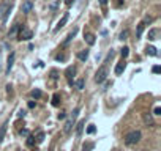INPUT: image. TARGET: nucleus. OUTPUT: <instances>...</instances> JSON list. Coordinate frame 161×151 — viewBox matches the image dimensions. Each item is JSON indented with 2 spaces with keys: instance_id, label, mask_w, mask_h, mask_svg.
<instances>
[{
  "instance_id": "obj_1",
  "label": "nucleus",
  "mask_w": 161,
  "mask_h": 151,
  "mask_svg": "<svg viewBox=\"0 0 161 151\" xmlns=\"http://www.w3.org/2000/svg\"><path fill=\"white\" fill-rule=\"evenodd\" d=\"M108 74H109L108 65L103 63V66H101L100 69L96 71V74H95V82H96V84H101V82H104V80L108 79Z\"/></svg>"
},
{
  "instance_id": "obj_2",
  "label": "nucleus",
  "mask_w": 161,
  "mask_h": 151,
  "mask_svg": "<svg viewBox=\"0 0 161 151\" xmlns=\"http://www.w3.org/2000/svg\"><path fill=\"white\" fill-rule=\"evenodd\" d=\"M141 131H131L125 135V143L127 145H136V143L141 140Z\"/></svg>"
},
{
  "instance_id": "obj_3",
  "label": "nucleus",
  "mask_w": 161,
  "mask_h": 151,
  "mask_svg": "<svg viewBox=\"0 0 161 151\" xmlns=\"http://www.w3.org/2000/svg\"><path fill=\"white\" fill-rule=\"evenodd\" d=\"M79 110H81V109H79V107H76L74 110H73V115L69 116V120L65 123V128H63L65 134H68V132L73 129V126H74V121H76V118H78V115H79Z\"/></svg>"
},
{
  "instance_id": "obj_4",
  "label": "nucleus",
  "mask_w": 161,
  "mask_h": 151,
  "mask_svg": "<svg viewBox=\"0 0 161 151\" xmlns=\"http://www.w3.org/2000/svg\"><path fill=\"white\" fill-rule=\"evenodd\" d=\"M11 8H13L11 2H3L2 5H0V20H6V17L10 16Z\"/></svg>"
},
{
  "instance_id": "obj_5",
  "label": "nucleus",
  "mask_w": 161,
  "mask_h": 151,
  "mask_svg": "<svg viewBox=\"0 0 161 151\" xmlns=\"http://www.w3.org/2000/svg\"><path fill=\"white\" fill-rule=\"evenodd\" d=\"M32 36H33V32L30 29H27V27H21L19 32H18L19 41H29V39H32Z\"/></svg>"
},
{
  "instance_id": "obj_6",
  "label": "nucleus",
  "mask_w": 161,
  "mask_h": 151,
  "mask_svg": "<svg viewBox=\"0 0 161 151\" xmlns=\"http://www.w3.org/2000/svg\"><path fill=\"white\" fill-rule=\"evenodd\" d=\"M74 74H76V68H74V66H68L66 71H65V76H66L69 85H73V76H74Z\"/></svg>"
},
{
  "instance_id": "obj_7",
  "label": "nucleus",
  "mask_w": 161,
  "mask_h": 151,
  "mask_svg": "<svg viewBox=\"0 0 161 151\" xmlns=\"http://www.w3.org/2000/svg\"><path fill=\"white\" fill-rule=\"evenodd\" d=\"M14 60H16V54L11 52L10 55H8V60H6V74H10L13 65H14Z\"/></svg>"
},
{
  "instance_id": "obj_8",
  "label": "nucleus",
  "mask_w": 161,
  "mask_h": 151,
  "mask_svg": "<svg viewBox=\"0 0 161 151\" xmlns=\"http://www.w3.org/2000/svg\"><path fill=\"white\" fill-rule=\"evenodd\" d=\"M68 17H69V13H65V14H63V17H62V19L59 20L57 27H55V29H54V32H59V30L62 29V27H63V25L68 22Z\"/></svg>"
},
{
  "instance_id": "obj_9",
  "label": "nucleus",
  "mask_w": 161,
  "mask_h": 151,
  "mask_svg": "<svg viewBox=\"0 0 161 151\" xmlns=\"http://www.w3.org/2000/svg\"><path fill=\"white\" fill-rule=\"evenodd\" d=\"M32 8H33V2L32 0H25V2L22 3V13H30L32 11Z\"/></svg>"
},
{
  "instance_id": "obj_10",
  "label": "nucleus",
  "mask_w": 161,
  "mask_h": 151,
  "mask_svg": "<svg viewBox=\"0 0 161 151\" xmlns=\"http://www.w3.org/2000/svg\"><path fill=\"white\" fill-rule=\"evenodd\" d=\"M125 68H127V61L122 60L120 63H117V66H115V74H117V76H120V74L125 71Z\"/></svg>"
},
{
  "instance_id": "obj_11",
  "label": "nucleus",
  "mask_w": 161,
  "mask_h": 151,
  "mask_svg": "<svg viewBox=\"0 0 161 151\" xmlns=\"http://www.w3.org/2000/svg\"><path fill=\"white\" fill-rule=\"evenodd\" d=\"M19 29H21V24H14V25H13L11 29H10V32H8V38H14L18 35Z\"/></svg>"
},
{
  "instance_id": "obj_12",
  "label": "nucleus",
  "mask_w": 161,
  "mask_h": 151,
  "mask_svg": "<svg viewBox=\"0 0 161 151\" xmlns=\"http://www.w3.org/2000/svg\"><path fill=\"white\" fill-rule=\"evenodd\" d=\"M76 33H78V29H73V32H69L68 33V36H66V39L63 41V46H66V44H69L73 41V38L76 36Z\"/></svg>"
},
{
  "instance_id": "obj_13",
  "label": "nucleus",
  "mask_w": 161,
  "mask_h": 151,
  "mask_svg": "<svg viewBox=\"0 0 161 151\" xmlns=\"http://www.w3.org/2000/svg\"><path fill=\"white\" fill-rule=\"evenodd\" d=\"M84 126H85V120H81V121L78 123V126H76V135H78V137H81V135H82Z\"/></svg>"
},
{
  "instance_id": "obj_14",
  "label": "nucleus",
  "mask_w": 161,
  "mask_h": 151,
  "mask_svg": "<svg viewBox=\"0 0 161 151\" xmlns=\"http://www.w3.org/2000/svg\"><path fill=\"white\" fill-rule=\"evenodd\" d=\"M84 38H85V41H87L89 46H93V44H95V35H93V33H85Z\"/></svg>"
},
{
  "instance_id": "obj_15",
  "label": "nucleus",
  "mask_w": 161,
  "mask_h": 151,
  "mask_svg": "<svg viewBox=\"0 0 161 151\" xmlns=\"http://www.w3.org/2000/svg\"><path fill=\"white\" fill-rule=\"evenodd\" d=\"M78 58H79L81 61H85V60L89 58V49H84V51L78 52Z\"/></svg>"
},
{
  "instance_id": "obj_16",
  "label": "nucleus",
  "mask_w": 161,
  "mask_h": 151,
  "mask_svg": "<svg viewBox=\"0 0 161 151\" xmlns=\"http://www.w3.org/2000/svg\"><path fill=\"white\" fill-rule=\"evenodd\" d=\"M144 29H145V24H144V22H139V24H137V30H136V36H137V38L142 36Z\"/></svg>"
},
{
  "instance_id": "obj_17",
  "label": "nucleus",
  "mask_w": 161,
  "mask_h": 151,
  "mask_svg": "<svg viewBox=\"0 0 161 151\" xmlns=\"http://www.w3.org/2000/svg\"><path fill=\"white\" fill-rule=\"evenodd\" d=\"M6 126H8V123H3L2 126H0V143L3 142L5 139V132H6Z\"/></svg>"
},
{
  "instance_id": "obj_18",
  "label": "nucleus",
  "mask_w": 161,
  "mask_h": 151,
  "mask_svg": "<svg viewBox=\"0 0 161 151\" xmlns=\"http://www.w3.org/2000/svg\"><path fill=\"white\" fill-rule=\"evenodd\" d=\"M41 94H43V93H41L40 88H35V90L30 91V96H32L33 99H40V98H41Z\"/></svg>"
},
{
  "instance_id": "obj_19",
  "label": "nucleus",
  "mask_w": 161,
  "mask_h": 151,
  "mask_svg": "<svg viewBox=\"0 0 161 151\" xmlns=\"http://www.w3.org/2000/svg\"><path fill=\"white\" fill-rule=\"evenodd\" d=\"M147 55L156 57V55H158V52H156V47H153V46H149V47H147Z\"/></svg>"
},
{
  "instance_id": "obj_20",
  "label": "nucleus",
  "mask_w": 161,
  "mask_h": 151,
  "mask_svg": "<svg viewBox=\"0 0 161 151\" xmlns=\"http://www.w3.org/2000/svg\"><path fill=\"white\" fill-rule=\"evenodd\" d=\"M52 106H54V107H59V106H60V94H59V93H55V94L52 96Z\"/></svg>"
},
{
  "instance_id": "obj_21",
  "label": "nucleus",
  "mask_w": 161,
  "mask_h": 151,
  "mask_svg": "<svg viewBox=\"0 0 161 151\" xmlns=\"http://www.w3.org/2000/svg\"><path fill=\"white\" fill-rule=\"evenodd\" d=\"M84 85H85V80H84V79H78V80L74 82V87L78 88V90H82Z\"/></svg>"
},
{
  "instance_id": "obj_22",
  "label": "nucleus",
  "mask_w": 161,
  "mask_h": 151,
  "mask_svg": "<svg viewBox=\"0 0 161 151\" xmlns=\"http://www.w3.org/2000/svg\"><path fill=\"white\" fill-rule=\"evenodd\" d=\"M144 121H145V125H153L152 115H150V113H145V115H144Z\"/></svg>"
},
{
  "instance_id": "obj_23",
  "label": "nucleus",
  "mask_w": 161,
  "mask_h": 151,
  "mask_svg": "<svg viewBox=\"0 0 161 151\" xmlns=\"http://www.w3.org/2000/svg\"><path fill=\"white\" fill-rule=\"evenodd\" d=\"M44 142V132H38V135H37V140H35V143H43Z\"/></svg>"
},
{
  "instance_id": "obj_24",
  "label": "nucleus",
  "mask_w": 161,
  "mask_h": 151,
  "mask_svg": "<svg viewBox=\"0 0 161 151\" xmlns=\"http://www.w3.org/2000/svg\"><path fill=\"white\" fill-rule=\"evenodd\" d=\"M128 38V30L127 29H125L123 32H120V35H118V39H122V41H125V39H127Z\"/></svg>"
},
{
  "instance_id": "obj_25",
  "label": "nucleus",
  "mask_w": 161,
  "mask_h": 151,
  "mask_svg": "<svg viewBox=\"0 0 161 151\" xmlns=\"http://www.w3.org/2000/svg\"><path fill=\"white\" fill-rule=\"evenodd\" d=\"M156 33H158V30H156V29L150 30V32H149V39H152V41H153V39H156V38H155V36H156Z\"/></svg>"
},
{
  "instance_id": "obj_26",
  "label": "nucleus",
  "mask_w": 161,
  "mask_h": 151,
  "mask_svg": "<svg viewBox=\"0 0 161 151\" xmlns=\"http://www.w3.org/2000/svg\"><path fill=\"white\" fill-rule=\"evenodd\" d=\"M59 5H60V0H55L54 3H51V6H49V8H51V11H55L59 8Z\"/></svg>"
},
{
  "instance_id": "obj_27",
  "label": "nucleus",
  "mask_w": 161,
  "mask_h": 151,
  "mask_svg": "<svg viewBox=\"0 0 161 151\" xmlns=\"http://www.w3.org/2000/svg\"><path fill=\"white\" fill-rule=\"evenodd\" d=\"M120 54H122V57H123V58H127V57H128V54H130V49H128V47H123V49L120 51Z\"/></svg>"
},
{
  "instance_id": "obj_28",
  "label": "nucleus",
  "mask_w": 161,
  "mask_h": 151,
  "mask_svg": "<svg viewBox=\"0 0 161 151\" xmlns=\"http://www.w3.org/2000/svg\"><path fill=\"white\" fill-rule=\"evenodd\" d=\"M95 131H96L95 125H90V126L87 128V134H95Z\"/></svg>"
},
{
  "instance_id": "obj_29",
  "label": "nucleus",
  "mask_w": 161,
  "mask_h": 151,
  "mask_svg": "<svg viewBox=\"0 0 161 151\" xmlns=\"http://www.w3.org/2000/svg\"><path fill=\"white\" fill-rule=\"evenodd\" d=\"M27 145H29V146H33V145H35V137L29 135V140H27Z\"/></svg>"
},
{
  "instance_id": "obj_30",
  "label": "nucleus",
  "mask_w": 161,
  "mask_h": 151,
  "mask_svg": "<svg viewBox=\"0 0 161 151\" xmlns=\"http://www.w3.org/2000/svg\"><path fill=\"white\" fill-rule=\"evenodd\" d=\"M92 148H93V143H85L84 148H82V151H89V149H92Z\"/></svg>"
},
{
  "instance_id": "obj_31",
  "label": "nucleus",
  "mask_w": 161,
  "mask_h": 151,
  "mask_svg": "<svg viewBox=\"0 0 161 151\" xmlns=\"http://www.w3.org/2000/svg\"><path fill=\"white\" fill-rule=\"evenodd\" d=\"M152 71H153V74H159V72H161V68H159L158 65H155V66L152 68Z\"/></svg>"
},
{
  "instance_id": "obj_32",
  "label": "nucleus",
  "mask_w": 161,
  "mask_h": 151,
  "mask_svg": "<svg viewBox=\"0 0 161 151\" xmlns=\"http://www.w3.org/2000/svg\"><path fill=\"white\" fill-rule=\"evenodd\" d=\"M55 58H57V61H65V60H66V57L63 55V54H60V55H57Z\"/></svg>"
},
{
  "instance_id": "obj_33",
  "label": "nucleus",
  "mask_w": 161,
  "mask_h": 151,
  "mask_svg": "<svg viewBox=\"0 0 161 151\" xmlns=\"http://www.w3.org/2000/svg\"><path fill=\"white\" fill-rule=\"evenodd\" d=\"M153 113H155V115H161V107L156 106V107H155V110H153Z\"/></svg>"
},
{
  "instance_id": "obj_34",
  "label": "nucleus",
  "mask_w": 161,
  "mask_h": 151,
  "mask_svg": "<svg viewBox=\"0 0 161 151\" xmlns=\"http://www.w3.org/2000/svg\"><path fill=\"white\" fill-rule=\"evenodd\" d=\"M21 135H24V137H29V129H22V131H21Z\"/></svg>"
},
{
  "instance_id": "obj_35",
  "label": "nucleus",
  "mask_w": 161,
  "mask_h": 151,
  "mask_svg": "<svg viewBox=\"0 0 161 151\" xmlns=\"http://www.w3.org/2000/svg\"><path fill=\"white\" fill-rule=\"evenodd\" d=\"M35 106H37L35 101H29V109H35Z\"/></svg>"
},
{
  "instance_id": "obj_36",
  "label": "nucleus",
  "mask_w": 161,
  "mask_h": 151,
  "mask_svg": "<svg viewBox=\"0 0 161 151\" xmlns=\"http://www.w3.org/2000/svg\"><path fill=\"white\" fill-rule=\"evenodd\" d=\"M24 115H25V110H19V112H18V116H19V118H22Z\"/></svg>"
},
{
  "instance_id": "obj_37",
  "label": "nucleus",
  "mask_w": 161,
  "mask_h": 151,
  "mask_svg": "<svg viewBox=\"0 0 161 151\" xmlns=\"http://www.w3.org/2000/svg\"><path fill=\"white\" fill-rule=\"evenodd\" d=\"M145 22H152V17H150V16H145V17H144V24H145Z\"/></svg>"
},
{
  "instance_id": "obj_38",
  "label": "nucleus",
  "mask_w": 161,
  "mask_h": 151,
  "mask_svg": "<svg viewBox=\"0 0 161 151\" xmlns=\"http://www.w3.org/2000/svg\"><path fill=\"white\" fill-rule=\"evenodd\" d=\"M51 74H52V76H51V77H52L54 80H55V79H57V71H52Z\"/></svg>"
},
{
  "instance_id": "obj_39",
  "label": "nucleus",
  "mask_w": 161,
  "mask_h": 151,
  "mask_svg": "<svg viewBox=\"0 0 161 151\" xmlns=\"http://www.w3.org/2000/svg\"><path fill=\"white\" fill-rule=\"evenodd\" d=\"M65 116H66V115H65L63 112H62V113H59V120H65Z\"/></svg>"
},
{
  "instance_id": "obj_40",
  "label": "nucleus",
  "mask_w": 161,
  "mask_h": 151,
  "mask_svg": "<svg viewBox=\"0 0 161 151\" xmlns=\"http://www.w3.org/2000/svg\"><path fill=\"white\" fill-rule=\"evenodd\" d=\"M123 2H125V0H117V6H122Z\"/></svg>"
},
{
  "instance_id": "obj_41",
  "label": "nucleus",
  "mask_w": 161,
  "mask_h": 151,
  "mask_svg": "<svg viewBox=\"0 0 161 151\" xmlns=\"http://www.w3.org/2000/svg\"><path fill=\"white\" fill-rule=\"evenodd\" d=\"M65 3H66V5L69 6V5H71V3H73V0H65Z\"/></svg>"
},
{
  "instance_id": "obj_42",
  "label": "nucleus",
  "mask_w": 161,
  "mask_h": 151,
  "mask_svg": "<svg viewBox=\"0 0 161 151\" xmlns=\"http://www.w3.org/2000/svg\"><path fill=\"white\" fill-rule=\"evenodd\" d=\"M100 3H101V5L104 6V5H106V3H108V0H100Z\"/></svg>"
}]
</instances>
